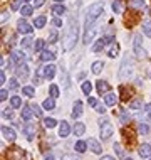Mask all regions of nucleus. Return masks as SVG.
Returning a JSON list of instances; mask_svg holds the SVG:
<instances>
[{"instance_id":"obj_1","label":"nucleus","mask_w":151,"mask_h":160,"mask_svg":"<svg viewBox=\"0 0 151 160\" xmlns=\"http://www.w3.org/2000/svg\"><path fill=\"white\" fill-rule=\"evenodd\" d=\"M102 2H96L92 3V5L87 7V10H86V15H84V27H91V25H94V22L99 19V15L102 14Z\"/></svg>"},{"instance_id":"obj_35","label":"nucleus","mask_w":151,"mask_h":160,"mask_svg":"<svg viewBox=\"0 0 151 160\" xmlns=\"http://www.w3.org/2000/svg\"><path fill=\"white\" fill-rule=\"evenodd\" d=\"M81 89H83V93H84V94H89V93H91V89H92V84H91L89 81H84V83L81 84Z\"/></svg>"},{"instance_id":"obj_15","label":"nucleus","mask_w":151,"mask_h":160,"mask_svg":"<svg viewBox=\"0 0 151 160\" xmlns=\"http://www.w3.org/2000/svg\"><path fill=\"white\" fill-rule=\"evenodd\" d=\"M17 76H19V79H25V78L29 76V66L25 62L19 64V68H17Z\"/></svg>"},{"instance_id":"obj_9","label":"nucleus","mask_w":151,"mask_h":160,"mask_svg":"<svg viewBox=\"0 0 151 160\" xmlns=\"http://www.w3.org/2000/svg\"><path fill=\"white\" fill-rule=\"evenodd\" d=\"M109 41H111L109 37H101V39H97V41L92 44V51H94V52H99V51H102V49L106 47V44H109Z\"/></svg>"},{"instance_id":"obj_32","label":"nucleus","mask_w":151,"mask_h":160,"mask_svg":"<svg viewBox=\"0 0 151 160\" xmlns=\"http://www.w3.org/2000/svg\"><path fill=\"white\" fill-rule=\"evenodd\" d=\"M102 68H104L102 61H96V62L92 64V72H94V74H99V72L102 71Z\"/></svg>"},{"instance_id":"obj_18","label":"nucleus","mask_w":151,"mask_h":160,"mask_svg":"<svg viewBox=\"0 0 151 160\" xmlns=\"http://www.w3.org/2000/svg\"><path fill=\"white\" fill-rule=\"evenodd\" d=\"M72 132H74V135H76V137H83L84 133H86V125H84V123H81V122L74 123V127H72Z\"/></svg>"},{"instance_id":"obj_38","label":"nucleus","mask_w":151,"mask_h":160,"mask_svg":"<svg viewBox=\"0 0 151 160\" xmlns=\"http://www.w3.org/2000/svg\"><path fill=\"white\" fill-rule=\"evenodd\" d=\"M42 123H44V127H45V128H54L55 125H57V122H55L54 118H45Z\"/></svg>"},{"instance_id":"obj_7","label":"nucleus","mask_w":151,"mask_h":160,"mask_svg":"<svg viewBox=\"0 0 151 160\" xmlns=\"http://www.w3.org/2000/svg\"><path fill=\"white\" fill-rule=\"evenodd\" d=\"M143 41H141V36L139 34H136L134 37H133V47H134V52L138 54V56H141V58H143V56H146V52L143 51Z\"/></svg>"},{"instance_id":"obj_2","label":"nucleus","mask_w":151,"mask_h":160,"mask_svg":"<svg viewBox=\"0 0 151 160\" xmlns=\"http://www.w3.org/2000/svg\"><path fill=\"white\" fill-rule=\"evenodd\" d=\"M113 125L109 123V120L102 118L99 122V135H101L102 140H109V137H113Z\"/></svg>"},{"instance_id":"obj_4","label":"nucleus","mask_w":151,"mask_h":160,"mask_svg":"<svg viewBox=\"0 0 151 160\" xmlns=\"http://www.w3.org/2000/svg\"><path fill=\"white\" fill-rule=\"evenodd\" d=\"M7 158L8 160H27L29 155H27L25 150L19 148V147H14V148H10L7 152Z\"/></svg>"},{"instance_id":"obj_31","label":"nucleus","mask_w":151,"mask_h":160,"mask_svg":"<svg viewBox=\"0 0 151 160\" xmlns=\"http://www.w3.org/2000/svg\"><path fill=\"white\" fill-rule=\"evenodd\" d=\"M22 93L25 94V96L32 98L34 94H35V89H34V86H24V88H22Z\"/></svg>"},{"instance_id":"obj_42","label":"nucleus","mask_w":151,"mask_h":160,"mask_svg":"<svg viewBox=\"0 0 151 160\" xmlns=\"http://www.w3.org/2000/svg\"><path fill=\"white\" fill-rule=\"evenodd\" d=\"M30 108H32L34 115H35V116H39V118H40V116H42V110H40V106H39V105H35V103H34V105L30 106Z\"/></svg>"},{"instance_id":"obj_8","label":"nucleus","mask_w":151,"mask_h":160,"mask_svg":"<svg viewBox=\"0 0 151 160\" xmlns=\"http://www.w3.org/2000/svg\"><path fill=\"white\" fill-rule=\"evenodd\" d=\"M17 31H19L20 34H30L32 32V25H30L27 20L20 19L19 22H17Z\"/></svg>"},{"instance_id":"obj_26","label":"nucleus","mask_w":151,"mask_h":160,"mask_svg":"<svg viewBox=\"0 0 151 160\" xmlns=\"http://www.w3.org/2000/svg\"><path fill=\"white\" fill-rule=\"evenodd\" d=\"M32 115H34V111H32L30 106H25L22 110V118L25 120V122H30V120H32Z\"/></svg>"},{"instance_id":"obj_30","label":"nucleus","mask_w":151,"mask_h":160,"mask_svg":"<svg viewBox=\"0 0 151 160\" xmlns=\"http://www.w3.org/2000/svg\"><path fill=\"white\" fill-rule=\"evenodd\" d=\"M32 12H34V7H32V5H24L22 8H20V14H22L24 17L32 15Z\"/></svg>"},{"instance_id":"obj_62","label":"nucleus","mask_w":151,"mask_h":160,"mask_svg":"<svg viewBox=\"0 0 151 160\" xmlns=\"http://www.w3.org/2000/svg\"><path fill=\"white\" fill-rule=\"evenodd\" d=\"M149 160H151V158H149Z\"/></svg>"},{"instance_id":"obj_40","label":"nucleus","mask_w":151,"mask_h":160,"mask_svg":"<svg viewBox=\"0 0 151 160\" xmlns=\"http://www.w3.org/2000/svg\"><path fill=\"white\" fill-rule=\"evenodd\" d=\"M121 122H123V123H129V122H131V116H129V113H126V110L121 111Z\"/></svg>"},{"instance_id":"obj_34","label":"nucleus","mask_w":151,"mask_h":160,"mask_svg":"<svg viewBox=\"0 0 151 160\" xmlns=\"http://www.w3.org/2000/svg\"><path fill=\"white\" fill-rule=\"evenodd\" d=\"M49 93H50V96H52V98H57L59 94H60V89H59V86H57V84H52V86L49 88Z\"/></svg>"},{"instance_id":"obj_20","label":"nucleus","mask_w":151,"mask_h":160,"mask_svg":"<svg viewBox=\"0 0 151 160\" xmlns=\"http://www.w3.org/2000/svg\"><path fill=\"white\" fill-rule=\"evenodd\" d=\"M104 103H106V105L107 106H114L116 105V103H118V96H116V94L114 93H106V96H104Z\"/></svg>"},{"instance_id":"obj_33","label":"nucleus","mask_w":151,"mask_h":160,"mask_svg":"<svg viewBox=\"0 0 151 160\" xmlns=\"http://www.w3.org/2000/svg\"><path fill=\"white\" fill-rule=\"evenodd\" d=\"M10 105H12V108H20L22 106V99H20V96H12L10 98Z\"/></svg>"},{"instance_id":"obj_14","label":"nucleus","mask_w":151,"mask_h":160,"mask_svg":"<svg viewBox=\"0 0 151 160\" xmlns=\"http://www.w3.org/2000/svg\"><path fill=\"white\" fill-rule=\"evenodd\" d=\"M55 71H57V68H55L54 64H47L44 68V79H52L55 76Z\"/></svg>"},{"instance_id":"obj_11","label":"nucleus","mask_w":151,"mask_h":160,"mask_svg":"<svg viewBox=\"0 0 151 160\" xmlns=\"http://www.w3.org/2000/svg\"><path fill=\"white\" fill-rule=\"evenodd\" d=\"M96 89H97V93H99V94H106V93H109V89H111V84L107 83V81L101 79V81H97V84H96Z\"/></svg>"},{"instance_id":"obj_39","label":"nucleus","mask_w":151,"mask_h":160,"mask_svg":"<svg viewBox=\"0 0 151 160\" xmlns=\"http://www.w3.org/2000/svg\"><path fill=\"white\" fill-rule=\"evenodd\" d=\"M143 32H144V36L151 37V22H149V20L143 24Z\"/></svg>"},{"instance_id":"obj_57","label":"nucleus","mask_w":151,"mask_h":160,"mask_svg":"<svg viewBox=\"0 0 151 160\" xmlns=\"http://www.w3.org/2000/svg\"><path fill=\"white\" fill-rule=\"evenodd\" d=\"M5 20H8V14L7 12H2V22H5Z\"/></svg>"},{"instance_id":"obj_51","label":"nucleus","mask_w":151,"mask_h":160,"mask_svg":"<svg viewBox=\"0 0 151 160\" xmlns=\"http://www.w3.org/2000/svg\"><path fill=\"white\" fill-rule=\"evenodd\" d=\"M52 25L54 27H60V25H62V20H60L59 17H55V19L52 20Z\"/></svg>"},{"instance_id":"obj_17","label":"nucleus","mask_w":151,"mask_h":160,"mask_svg":"<svg viewBox=\"0 0 151 160\" xmlns=\"http://www.w3.org/2000/svg\"><path fill=\"white\" fill-rule=\"evenodd\" d=\"M2 137L3 138H7V140H10V142H14L15 140V132L12 128H8V127H2Z\"/></svg>"},{"instance_id":"obj_58","label":"nucleus","mask_w":151,"mask_h":160,"mask_svg":"<svg viewBox=\"0 0 151 160\" xmlns=\"http://www.w3.org/2000/svg\"><path fill=\"white\" fill-rule=\"evenodd\" d=\"M45 160H55V158H54L52 153H47V155H45Z\"/></svg>"},{"instance_id":"obj_12","label":"nucleus","mask_w":151,"mask_h":160,"mask_svg":"<svg viewBox=\"0 0 151 160\" xmlns=\"http://www.w3.org/2000/svg\"><path fill=\"white\" fill-rule=\"evenodd\" d=\"M87 145H89V150L92 153H101L102 152V147L99 145V142L96 140V138H89L87 140Z\"/></svg>"},{"instance_id":"obj_36","label":"nucleus","mask_w":151,"mask_h":160,"mask_svg":"<svg viewBox=\"0 0 151 160\" xmlns=\"http://www.w3.org/2000/svg\"><path fill=\"white\" fill-rule=\"evenodd\" d=\"M141 103H143V101H141L139 96H138V98H134L131 103H129V108H131V110H138V108L141 106Z\"/></svg>"},{"instance_id":"obj_13","label":"nucleus","mask_w":151,"mask_h":160,"mask_svg":"<svg viewBox=\"0 0 151 160\" xmlns=\"http://www.w3.org/2000/svg\"><path fill=\"white\" fill-rule=\"evenodd\" d=\"M138 153H139V157H143V158H149L151 157V145L141 143L139 148H138Z\"/></svg>"},{"instance_id":"obj_60","label":"nucleus","mask_w":151,"mask_h":160,"mask_svg":"<svg viewBox=\"0 0 151 160\" xmlns=\"http://www.w3.org/2000/svg\"><path fill=\"white\" fill-rule=\"evenodd\" d=\"M55 2H64V0H55Z\"/></svg>"},{"instance_id":"obj_10","label":"nucleus","mask_w":151,"mask_h":160,"mask_svg":"<svg viewBox=\"0 0 151 160\" xmlns=\"http://www.w3.org/2000/svg\"><path fill=\"white\" fill-rule=\"evenodd\" d=\"M69 133H71V125L62 120V122L59 123V137L66 138V137H69Z\"/></svg>"},{"instance_id":"obj_47","label":"nucleus","mask_w":151,"mask_h":160,"mask_svg":"<svg viewBox=\"0 0 151 160\" xmlns=\"http://www.w3.org/2000/svg\"><path fill=\"white\" fill-rule=\"evenodd\" d=\"M114 150H116V155H118V157H123V148H121V145L119 143H114Z\"/></svg>"},{"instance_id":"obj_52","label":"nucleus","mask_w":151,"mask_h":160,"mask_svg":"<svg viewBox=\"0 0 151 160\" xmlns=\"http://www.w3.org/2000/svg\"><path fill=\"white\" fill-rule=\"evenodd\" d=\"M55 41H57V32H52V34H50V37H49V42H55Z\"/></svg>"},{"instance_id":"obj_28","label":"nucleus","mask_w":151,"mask_h":160,"mask_svg":"<svg viewBox=\"0 0 151 160\" xmlns=\"http://www.w3.org/2000/svg\"><path fill=\"white\" fill-rule=\"evenodd\" d=\"M113 12L114 14H123V0H114L113 2Z\"/></svg>"},{"instance_id":"obj_49","label":"nucleus","mask_w":151,"mask_h":160,"mask_svg":"<svg viewBox=\"0 0 151 160\" xmlns=\"http://www.w3.org/2000/svg\"><path fill=\"white\" fill-rule=\"evenodd\" d=\"M12 116H14V113H12V111H5V110L2 111V118H7V120H10Z\"/></svg>"},{"instance_id":"obj_6","label":"nucleus","mask_w":151,"mask_h":160,"mask_svg":"<svg viewBox=\"0 0 151 160\" xmlns=\"http://www.w3.org/2000/svg\"><path fill=\"white\" fill-rule=\"evenodd\" d=\"M96 25H91V27H84V37H83V41H84V44H91V42L94 41V37H96Z\"/></svg>"},{"instance_id":"obj_61","label":"nucleus","mask_w":151,"mask_h":160,"mask_svg":"<svg viewBox=\"0 0 151 160\" xmlns=\"http://www.w3.org/2000/svg\"><path fill=\"white\" fill-rule=\"evenodd\" d=\"M124 160H133V158H124Z\"/></svg>"},{"instance_id":"obj_45","label":"nucleus","mask_w":151,"mask_h":160,"mask_svg":"<svg viewBox=\"0 0 151 160\" xmlns=\"http://www.w3.org/2000/svg\"><path fill=\"white\" fill-rule=\"evenodd\" d=\"M60 160H81V158H77L76 155H71V153H66V155H62L60 157Z\"/></svg>"},{"instance_id":"obj_19","label":"nucleus","mask_w":151,"mask_h":160,"mask_svg":"<svg viewBox=\"0 0 151 160\" xmlns=\"http://www.w3.org/2000/svg\"><path fill=\"white\" fill-rule=\"evenodd\" d=\"M24 59H25V56H24L22 51H14V52H12V62L14 64H22Z\"/></svg>"},{"instance_id":"obj_23","label":"nucleus","mask_w":151,"mask_h":160,"mask_svg":"<svg viewBox=\"0 0 151 160\" xmlns=\"http://www.w3.org/2000/svg\"><path fill=\"white\" fill-rule=\"evenodd\" d=\"M45 24H47L45 15H39V17H35V20H34V25H35V29H42V27H45Z\"/></svg>"},{"instance_id":"obj_50","label":"nucleus","mask_w":151,"mask_h":160,"mask_svg":"<svg viewBox=\"0 0 151 160\" xmlns=\"http://www.w3.org/2000/svg\"><path fill=\"white\" fill-rule=\"evenodd\" d=\"M96 111H97L99 115H104L106 113V108L102 106V105H96Z\"/></svg>"},{"instance_id":"obj_24","label":"nucleus","mask_w":151,"mask_h":160,"mask_svg":"<svg viewBox=\"0 0 151 160\" xmlns=\"http://www.w3.org/2000/svg\"><path fill=\"white\" fill-rule=\"evenodd\" d=\"M44 110H47V111H52L54 108H55V101H54V98L50 96V98H47V99H44Z\"/></svg>"},{"instance_id":"obj_3","label":"nucleus","mask_w":151,"mask_h":160,"mask_svg":"<svg viewBox=\"0 0 151 160\" xmlns=\"http://www.w3.org/2000/svg\"><path fill=\"white\" fill-rule=\"evenodd\" d=\"M76 41H77V24L76 22H71V29H69V32H67V36H66V44H64V47L66 49H72L76 44Z\"/></svg>"},{"instance_id":"obj_41","label":"nucleus","mask_w":151,"mask_h":160,"mask_svg":"<svg viewBox=\"0 0 151 160\" xmlns=\"http://www.w3.org/2000/svg\"><path fill=\"white\" fill-rule=\"evenodd\" d=\"M131 7H134V8H143V7H144V0H131Z\"/></svg>"},{"instance_id":"obj_25","label":"nucleus","mask_w":151,"mask_h":160,"mask_svg":"<svg viewBox=\"0 0 151 160\" xmlns=\"http://www.w3.org/2000/svg\"><path fill=\"white\" fill-rule=\"evenodd\" d=\"M24 132H25V135H27V140L32 142V135H34V132H35V130H34V125L32 123H27L24 127Z\"/></svg>"},{"instance_id":"obj_21","label":"nucleus","mask_w":151,"mask_h":160,"mask_svg":"<svg viewBox=\"0 0 151 160\" xmlns=\"http://www.w3.org/2000/svg\"><path fill=\"white\" fill-rule=\"evenodd\" d=\"M50 12H52V15H55V17L64 15V14H66V7L60 5V3H55V5H54L52 8H50Z\"/></svg>"},{"instance_id":"obj_48","label":"nucleus","mask_w":151,"mask_h":160,"mask_svg":"<svg viewBox=\"0 0 151 160\" xmlns=\"http://www.w3.org/2000/svg\"><path fill=\"white\" fill-rule=\"evenodd\" d=\"M8 86H10V89H17L19 88V83H17V79H10L8 81Z\"/></svg>"},{"instance_id":"obj_44","label":"nucleus","mask_w":151,"mask_h":160,"mask_svg":"<svg viewBox=\"0 0 151 160\" xmlns=\"http://www.w3.org/2000/svg\"><path fill=\"white\" fill-rule=\"evenodd\" d=\"M45 46V42L42 41V39H39V41H35V51H42Z\"/></svg>"},{"instance_id":"obj_59","label":"nucleus","mask_w":151,"mask_h":160,"mask_svg":"<svg viewBox=\"0 0 151 160\" xmlns=\"http://www.w3.org/2000/svg\"><path fill=\"white\" fill-rule=\"evenodd\" d=\"M101 160H114L111 155H104V157H101Z\"/></svg>"},{"instance_id":"obj_54","label":"nucleus","mask_w":151,"mask_h":160,"mask_svg":"<svg viewBox=\"0 0 151 160\" xmlns=\"http://www.w3.org/2000/svg\"><path fill=\"white\" fill-rule=\"evenodd\" d=\"M44 5V0H34V7H42Z\"/></svg>"},{"instance_id":"obj_43","label":"nucleus","mask_w":151,"mask_h":160,"mask_svg":"<svg viewBox=\"0 0 151 160\" xmlns=\"http://www.w3.org/2000/svg\"><path fill=\"white\" fill-rule=\"evenodd\" d=\"M138 130H139L141 135H146V133L149 132V128H148V125H146V123H139V128H138Z\"/></svg>"},{"instance_id":"obj_46","label":"nucleus","mask_w":151,"mask_h":160,"mask_svg":"<svg viewBox=\"0 0 151 160\" xmlns=\"http://www.w3.org/2000/svg\"><path fill=\"white\" fill-rule=\"evenodd\" d=\"M7 98H8V91H7L5 88H2V89H0V99H2V101H5Z\"/></svg>"},{"instance_id":"obj_56","label":"nucleus","mask_w":151,"mask_h":160,"mask_svg":"<svg viewBox=\"0 0 151 160\" xmlns=\"http://www.w3.org/2000/svg\"><path fill=\"white\" fill-rule=\"evenodd\" d=\"M144 111L148 113V116H151V105H146L144 106Z\"/></svg>"},{"instance_id":"obj_16","label":"nucleus","mask_w":151,"mask_h":160,"mask_svg":"<svg viewBox=\"0 0 151 160\" xmlns=\"http://www.w3.org/2000/svg\"><path fill=\"white\" fill-rule=\"evenodd\" d=\"M81 115H83V103H81V101H76L74 106H72L71 116H72V118H79Z\"/></svg>"},{"instance_id":"obj_5","label":"nucleus","mask_w":151,"mask_h":160,"mask_svg":"<svg viewBox=\"0 0 151 160\" xmlns=\"http://www.w3.org/2000/svg\"><path fill=\"white\" fill-rule=\"evenodd\" d=\"M133 72V62L129 58H124L123 64H121V71H119V78L121 79H128Z\"/></svg>"},{"instance_id":"obj_27","label":"nucleus","mask_w":151,"mask_h":160,"mask_svg":"<svg viewBox=\"0 0 151 160\" xmlns=\"http://www.w3.org/2000/svg\"><path fill=\"white\" fill-rule=\"evenodd\" d=\"M87 147H89V145H86V142L79 140V142H76V145H74V150H76V152H79V153H84Z\"/></svg>"},{"instance_id":"obj_55","label":"nucleus","mask_w":151,"mask_h":160,"mask_svg":"<svg viewBox=\"0 0 151 160\" xmlns=\"http://www.w3.org/2000/svg\"><path fill=\"white\" fill-rule=\"evenodd\" d=\"M89 105H91V106H96V105H97L96 98H89Z\"/></svg>"},{"instance_id":"obj_37","label":"nucleus","mask_w":151,"mask_h":160,"mask_svg":"<svg viewBox=\"0 0 151 160\" xmlns=\"http://www.w3.org/2000/svg\"><path fill=\"white\" fill-rule=\"evenodd\" d=\"M32 42H34V39L30 37V36H27L22 41V47H24V49H30V47H32Z\"/></svg>"},{"instance_id":"obj_22","label":"nucleus","mask_w":151,"mask_h":160,"mask_svg":"<svg viewBox=\"0 0 151 160\" xmlns=\"http://www.w3.org/2000/svg\"><path fill=\"white\" fill-rule=\"evenodd\" d=\"M40 59H42L44 62H45V61L50 62V61H54V59H55V52H54V51H42Z\"/></svg>"},{"instance_id":"obj_53","label":"nucleus","mask_w":151,"mask_h":160,"mask_svg":"<svg viewBox=\"0 0 151 160\" xmlns=\"http://www.w3.org/2000/svg\"><path fill=\"white\" fill-rule=\"evenodd\" d=\"M0 83L5 84V71H3V69L0 71Z\"/></svg>"},{"instance_id":"obj_29","label":"nucleus","mask_w":151,"mask_h":160,"mask_svg":"<svg viewBox=\"0 0 151 160\" xmlns=\"http://www.w3.org/2000/svg\"><path fill=\"white\" fill-rule=\"evenodd\" d=\"M118 54H119V44H118V42H113V46H111L107 56H109V58H116Z\"/></svg>"}]
</instances>
